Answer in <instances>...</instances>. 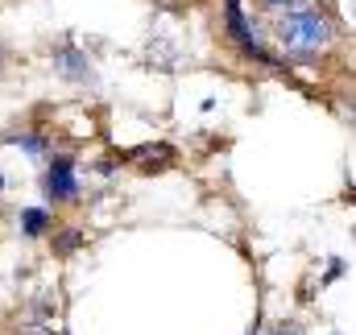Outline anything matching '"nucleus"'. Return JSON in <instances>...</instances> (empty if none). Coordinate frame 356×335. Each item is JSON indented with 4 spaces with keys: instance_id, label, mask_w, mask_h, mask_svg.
Listing matches in <instances>:
<instances>
[{
    "instance_id": "f257e3e1",
    "label": "nucleus",
    "mask_w": 356,
    "mask_h": 335,
    "mask_svg": "<svg viewBox=\"0 0 356 335\" xmlns=\"http://www.w3.org/2000/svg\"><path fill=\"white\" fill-rule=\"evenodd\" d=\"M327 38H332V21L319 8H290L277 21V42L290 54H315L319 46H327Z\"/></svg>"
},
{
    "instance_id": "f03ea898",
    "label": "nucleus",
    "mask_w": 356,
    "mask_h": 335,
    "mask_svg": "<svg viewBox=\"0 0 356 335\" xmlns=\"http://www.w3.org/2000/svg\"><path fill=\"white\" fill-rule=\"evenodd\" d=\"M224 25H228V38H232L245 54L269 63V54L261 50V42H257V25L245 17V4H241V0H224Z\"/></svg>"
},
{
    "instance_id": "7ed1b4c3",
    "label": "nucleus",
    "mask_w": 356,
    "mask_h": 335,
    "mask_svg": "<svg viewBox=\"0 0 356 335\" xmlns=\"http://www.w3.org/2000/svg\"><path fill=\"white\" fill-rule=\"evenodd\" d=\"M54 71H58L63 79L91 83V63H88V54H83L75 42H58V46H54Z\"/></svg>"
},
{
    "instance_id": "20e7f679",
    "label": "nucleus",
    "mask_w": 356,
    "mask_h": 335,
    "mask_svg": "<svg viewBox=\"0 0 356 335\" xmlns=\"http://www.w3.org/2000/svg\"><path fill=\"white\" fill-rule=\"evenodd\" d=\"M46 190L54 199H75L79 195V178H75V162L71 158H54L46 170Z\"/></svg>"
},
{
    "instance_id": "39448f33",
    "label": "nucleus",
    "mask_w": 356,
    "mask_h": 335,
    "mask_svg": "<svg viewBox=\"0 0 356 335\" xmlns=\"http://www.w3.org/2000/svg\"><path fill=\"white\" fill-rule=\"evenodd\" d=\"M46 228H50V215H46L42 207H25V211H21V232H25V236H42Z\"/></svg>"
},
{
    "instance_id": "423d86ee",
    "label": "nucleus",
    "mask_w": 356,
    "mask_h": 335,
    "mask_svg": "<svg viewBox=\"0 0 356 335\" xmlns=\"http://www.w3.org/2000/svg\"><path fill=\"white\" fill-rule=\"evenodd\" d=\"M4 141H8V145H21L25 154H46V137H33V133H21V137L13 133V137H4Z\"/></svg>"
},
{
    "instance_id": "0eeeda50",
    "label": "nucleus",
    "mask_w": 356,
    "mask_h": 335,
    "mask_svg": "<svg viewBox=\"0 0 356 335\" xmlns=\"http://www.w3.org/2000/svg\"><path fill=\"white\" fill-rule=\"evenodd\" d=\"M269 8H307V0H261Z\"/></svg>"
},
{
    "instance_id": "6e6552de",
    "label": "nucleus",
    "mask_w": 356,
    "mask_h": 335,
    "mask_svg": "<svg viewBox=\"0 0 356 335\" xmlns=\"http://www.w3.org/2000/svg\"><path fill=\"white\" fill-rule=\"evenodd\" d=\"M75 245H79V232L71 228V236H63V245H58V252H71V249H75Z\"/></svg>"
},
{
    "instance_id": "1a4fd4ad",
    "label": "nucleus",
    "mask_w": 356,
    "mask_h": 335,
    "mask_svg": "<svg viewBox=\"0 0 356 335\" xmlns=\"http://www.w3.org/2000/svg\"><path fill=\"white\" fill-rule=\"evenodd\" d=\"M269 335H302V332H298L294 323H282V327H273V332H269Z\"/></svg>"
},
{
    "instance_id": "9d476101",
    "label": "nucleus",
    "mask_w": 356,
    "mask_h": 335,
    "mask_svg": "<svg viewBox=\"0 0 356 335\" xmlns=\"http://www.w3.org/2000/svg\"><path fill=\"white\" fill-rule=\"evenodd\" d=\"M0 63H4V46H0Z\"/></svg>"
}]
</instances>
